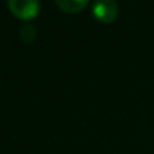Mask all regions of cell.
<instances>
[{
    "instance_id": "6da1fadb",
    "label": "cell",
    "mask_w": 154,
    "mask_h": 154,
    "mask_svg": "<svg viewBox=\"0 0 154 154\" xmlns=\"http://www.w3.org/2000/svg\"><path fill=\"white\" fill-rule=\"evenodd\" d=\"M11 12L21 20H32L41 11L39 0H8Z\"/></svg>"
},
{
    "instance_id": "3957f363",
    "label": "cell",
    "mask_w": 154,
    "mask_h": 154,
    "mask_svg": "<svg viewBox=\"0 0 154 154\" xmlns=\"http://www.w3.org/2000/svg\"><path fill=\"white\" fill-rule=\"evenodd\" d=\"M55 3L61 11L67 14H76L87 6L88 0H55Z\"/></svg>"
},
{
    "instance_id": "7a4b0ae2",
    "label": "cell",
    "mask_w": 154,
    "mask_h": 154,
    "mask_svg": "<svg viewBox=\"0 0 154 154\" xmlns=\"http://www.w3.org/2000/svg\"><path fill=\"white\" fill-rule=\"evenodd\" d=\"M118 5L115 0H94L93 15L102 23H112L118 17Z\"/></svg>"
}]
</instances>
